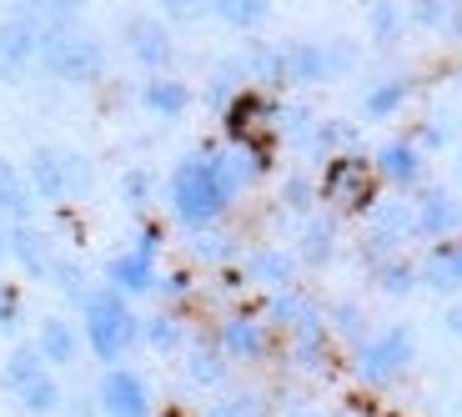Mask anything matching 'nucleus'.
<instances>
[{
  "label": "nucleus",
  "mask_w": 462,
  "mask_h": 417,
  "mask_svg": "<svg viewBox=\"0 0 462 417\" xmlns=\"http://www.w3.org/2000/svg\"><path fill=\"white\" fill-rule=\"evenodd\" d=\"M76 307H81V342L101 367L141 352V312L131 307V297H121L116 287L101 282V287H86Z\"/></svg>",
  "instance_id": "obj_1"
},
{
  "label": "nucleus",
  "mask_w": 462,
  "mask_h": 417,
  "mask_svg": "<svg viewBox=\"0 0 462 417\" xmlns=\"http://www.w3.org/2000/svg\"><path fill=\"white\" fill-rule=\"evenodd\" d=\"M35 70L60 86H96L111 70V51L96 31L81 21L66 25H41V51H35Z\"/></svg>",
  "instance_id": "obj_2"
},
{
  "label": "nucleus",
  "mask_w": 462,
  "mask_h": 417,
  "mask_svg": "<svg viewBox=\"0 0 462 417\" xmlns=\"http://www.w3.org/2000/svg\"><path fill=\"white\" fill-rule=\"evenodd\" d=\"M166 201H171V217L181 221L186 232H201V227H217L236 197H231L226 181L217 176V162L201 156V151H191L166 176Z\"/></svg>",
  "instance_id": "obj_3"
},
{
  "label": "nucleus",
  "mask_w": 462,
  "mask_h": 417,
  "mask_svg": "<svg viewBox=\"0 0 462 417\" xmlns=\"http://www.w3.org/2000/svg\"><path fill=\"white\" fill-rule=\"evenodd\" d=\"M417 362V332L407 322H393L382 332H367L352 348V372L362 387H393L407 377V367Z\"/></svg>",
  "instance_id": "obj_4"
},
{
  "label": "nucleus",
  "mask_w": 462,
  "mask_h": 417,
  "mask_svg": "<svg viewBox=\"0 0 462 417\" xmlns=\"http://www.w3.org/2000/svg\"><path fill=\"white\" fill-rule=\"evenodd\" d=\"M106 287H116L121 297H156V282H162V227H141L136 242L121 246V252L106 256V272H101Z\"/></svg>",
  "instance_id": "obj_5"
},
{
  "label": "nucleus",
  "mask_w": 462,
  "mask_h": 417,
  "mask_svg": "<svg viewBox=\"0 0 462 417\" xmlns=\"http://www.w3.org/2000/svg\"><path fill=\"white\" fill-rule=\"evenodd\" d=\"M317 197H322L327 207L346 211V217H367V211L377 207V171H372V156H357V151L327 156Z\"/></svg>",
  "instance_id": "obj_6"
},
{
  "label": "nucleus",
  "mask_w": 462,
  "mask_h": 417,
  "mask_svg": "<svg viewBox=\"0 0 462 417\" xmlns=\"http://www.w3.org/2000/svg\"><path fill=\"white\" fill-rule=\"evenodd\" d=\"M357 56H362L357 41H346V35H327V41H287V46H282L287 81H297V86H322V81H337V76H352Z\"/></svg>",
  "instance_id": "obj_7"
},
{
  "label": "nucleus",
  "mask_w": 462,
  "mask_h": 417,
  "mask_svg": "<svg viewBox=\"0 0 462 417\" xmlns=\"http://www.w3.org/2000/svg\"><path fill=\"white\" fill-rule=\"evenodd\" d=\"M217 116H221V131H226L231 146H272L277 141V101L262 86H242Z\"/></svg>",
  "instance_id": "obj_8"
},
{
  "label": "nucleus",
  "mask_w": 462,
  "mask_h": 417,
  "mask_svg": "<svg viewBox=\"0 0 462 417\" xmlns=\"http://www.w3.org/2000/svg\"><path fill=\"white\" fill-rule=\"evenodd\" d=\"M121 51L131 66H141L146 76L176 66V35L162 15H126L121 21Z\"/></svg>",
  "instance_id": "obj_9"
},
{
  "label": "nucleus",
  "mask_w": 462,
  "mask_h": 417,
  "mask_svg": "<svg viewBox=\"0 0 462 417\" xmlns=\"http://www.w3.org/2000/svg\"><path fill=\"white\" fill-rule=\"evenodd\" d=\"M96 403H101V417H156V397H151V383L126 362H111L96 383Z\"/></svg>",
  "instance_id": "obj_10"
},
{
  "label": "nucleus",
  "mask_w": 462,
  "mask_h": 417,
  "mask_svg": "<svg viewBox=\"0 0 462 417\" xmlns=\"http://www.w3.org/2000/svg\"><path fill=\"white\" fill-rule=\"evenodd\" d=\"M412 236H417L412 201L387 197V201H377V207L367 211V236H362V246H367L372 267H377V262H387V256H397L407 242H412Z\"/></svg>",
  "instance_id": "obj_11"
},
{
  "label": "nucleus",
  "mask_w": 462,
  "mask_h": 417,
  "mask_svg": "<svg viewBox=\"0 0 462 417\" xmlns=\"http://www.w3.org/2000/svg\"><path fill=\"white\" fill-rule=\"evenodd\" d=\"M11 262L25 272L31 282H51L60 267V252H56V236H51V227H41V221H11Z\"/></svg>",
  "instance_id": "obj_12"
},
{
  "label": "nucleus",
  "mask_w": 462,
  "mask_h": 417,
  "mask_svg": "<svg viewBox=\"0 0 462 417\" xmlns=\"http://www.w3.org/2000/svg\"><path fill=\"white\" fill-rule=\"evenodd\" d=\"M35 51H41V25L31 15H5L0 21V81L15 86L35 70Z\"/></svg>",
  "instance_id": "obj_13"
},
{
  "label": "nucleus",
  "mask_w": 462,
  "mask_h": 417,
  "mask_svg": "<svg viewBox=\"0 0 462 417\" xmlns=\"http://www.w3.org/2000/svg\"><path fill=\"white\" fill-rule=\"evenodd\" d=\"M217 348L231 362H266L272 357V322L256 312H226L217 327Z\"/></svg>",
  "instance_id": "obj_14"
},
{
  "label": "nucleus",
  "mask_w": 462,
  "mask_h": 417,
  "mask_svg": "<svg viewBox=\"0 0 462 417\" xmlns=\"http://www.w3.org/2000/svg\"><path fill=\"white\" fill-rule=\"evenodd\" d=\"M372 171H377V181L397 186V191H417L422 176H428V151L417 146L412 136H393V141H382L377 146Z\"/></svg>",
  "instance_id": "obj_15"
},
{
  "label": "nucleus",
  "mask_w": 462,
  "mask_h": 417,
  "mask_svg": "<svg viewBox=\"0 0 462 417\" xmlns=\"http://www.w3.org/2000/svg\"><path fill=\"white\" fill-rule=\"evenodd\" d=\"M25 181H31L41 207H66L70 201L66 146H31V156H25Z\"/></svg>",
  "instance_id": "obj_16"
},
{
  "label": "nucleus",
  "mask_w": 462,
  "mask_h": 417,
  "mask_svg": "<svg viewBox=\"0 0 462 417\" xmlns=\"http://www.w3.org/2000/svg\"><path fill=\"white\" fill-rule=\"evenodd\" d=\"M417 282L432 297H457L462 292V236L428 242V256L417 262Z\"/></svg>",
  "instance_id": "obj_17"
},
{
  "label": "nucleus",
  "mask_w": 462,
  "mask_h": 417,
  "mask_svg": "<svg viewBox=\"0 0 462 417\" xmlns=\"http://www.w3.org/2000/svg\"><path fill=\"white\" fill-rule=\"evenodd\" d=\"M191 106H197V86H186L181 76H171V70H156V76L141 81V111H146V116L181 121Z\"/></svg>",
  "instance_id": "obj_18"
},
{
  "label": "nucleus",
  "mask_w": 462,
  "mask_h": 417,
  "mask_svg": "<svg viewBox=\"0 0 462 417\" xmlns=\"http://www.w3.org/2000/svg\"><path fill=\"white\" fill-rule=\"evenodd\" d=\"M417 242H442V236H462V201L448 191H422L412 201Z\"/></svg>",
  "instance_id": "obj_19"
},
{
  "label": "nucleus",
  "mask_w": 462,
  "mask_h": 417,
  "mask_svg": "<svg viewBox=\"0 0 462 417\" xmlns=\"http://www.w3.org/2000/svg\"><path fill=\"white\" fill-rule=\"evenodd\" d=\"M31 342L41 348V357H46L56 372L60 367H76V362H81V352H86L81 327L70 322V317H41V327H35Z\"/></svg>",
  "instance_id": "obj_20"
},
{
  "label": "nucleus",
  "mask_w": 462,
  "mask_h": 417,
  "mask_svg": "<svg viewBox=\"0 0 462 417\" xmlns=\"http://www.w3.org/2000/svg\"><path fill=\"white\" fill-rule=\"evenodd\" d=\"M236 66H242L246 86H282L287 81V60H282V46L262 41V35H246L242 51H236Z\"/></svg>",
  "instance_id": "obj_21"
},
{
  "label": "nucleus",
  "mask_w": 462,
  "mask_h": 417,
  "mask_svg": "<svg viewBox=\"0 0 462 417\" xmlns=\"http://www.w3.org/2000/svg\"><path fill=\"white\" fill-rule=\"evenodd\" d=\"M242 272H246V282H262V287L282 292V287H297L301 262H297V252H282V246H256V252H246Z\"/></svg>",
  "instance_id": "obj_22"
},
{
  "label": "nucleus",
  "mask_w": 462,
  "mask_h": 417,
  "mask_svg": "<svg viewBox=\"0 0 462 417\" xmlns=\"http://www.w3.org/2000/svg\"><path fill=\"white\" fill-rule=\"evenodd\" d=\"M35 207L41 201H35L31 181H25V166L0 151V221H31Z\"/></svg>",
  "instance_id": "obj_23"
},
{
  "label": "nucleus",
  "mask_w": 462,
  "mask_h": 417,
  "mask_svg": "<svg viewBox=\"0 0 462 417\" xmlns=\"http://www.w3.org/2000/svg\"><path fill=\"white\" fill-rule=\"evenodd\" d=\"M297 262L301 267H327L337 252V217H322V211H307L301 221V236H297Z\"/></svg>",
  "instance_id": "obj_24"
},
{
  "label": "nucleus",
  "mask_w": 462,
  "mask_h": 417,
  "mask_svg": "<svg viewBox=\"0 0 462 417\" xmlns=\"http://www.w3.org/2000/svg\"><path fill=\"white\" fill-rule=\"evenodd\" d=\"M11 397H15V407H21L25 417H56L60 403H66V387H60L56 367H46V372H35L31 383L15 387Z\"/></svg>",
  "instance_id": "obj_25"
},
{
  "label": "nucleus",
  "mask_w": 462,
  "mask_h": 417,
  "mask_svg": "<svg viewBox=\"0 0 462 417\" xmlns=\"http://www.w3.org/2000/svg\"><path fill=\"white\" fill-rule=\"evenodd\" d=\"M141 348L156 352V357H176L186 348V322L176 307H162V312L141 317Z\"/></svg>",
  "instance_id": "obj_26"
},
{
  "label": "nucleus",
  "mask_w": 462,
  "mask_h": 417,
  "mask_svg": "<svg viewBox=\"0 0 462 417\" xmlns=\"http://www.w3.org/2000/svg\"><path fill=\"white\" fill-rule=\"evenodd\" d=\"M407 96H412V81L407 76H382L362 91V121H393L402 116Z\"/></svg>",
  "instance_id": "obj_27"
},
{
  "label": "nucleus",
  "mask_w": 462,
  "mask_h": 417,
  "mask_svg": "<svg viewBox=\"0 0 462 417\" xmlns=\"http://www.w3.org/2000/svg\"><path fill=\"white\" fill-rule=\"evenodd\" d=\"M181 372H186V383L191 387H221L226 383V372H231V357L217 348V342H197V348L186 352V362H181Z\"/></svg>",
  "instance_id": "obj_28"
},
{
  "label": "nucleus",
  "mask_w": 462,
  "mask_h": 417,
  "mask_svg": "<svg viewBox=\"0 0 462 417\" xmlns=\"http://www.w3.org/2000/svg\"><path fill=\"white\" fill-rule=\"evenodd\" d=\"M407 31V5L402 0H367V41L372 46H397Z\"/></svg>",
  "instance_id": "obj_29"
},
{
  "label": "nucleus",
  "mask_w": 462,
  "mask_h": 417,
  "mask_svg": "<svg viewBox=\"0 0 462 417\" xmlns=\"http://www.w3.org/2000/svg\"><path fill=\"white\" fill-rule=\"evenodd\" d=\"M217 21L226 25V31L252 35L272 21V0H217Z\"/></svg>",
  "instance_id": "obj_30"
},
{
  "label": "nucleus",
  "mask_w": 462,
  "mask_h": 417,
  "mask_svg": "<svg viewBox=\"0 0 462 417\" xmlns=\"http://www.w3.org/2000/svg\"><path fill=\"white\" fill-rule=\"evenodd\" d=\"M46 367H51V362L41 357V348H35V342H15L11 357L0 362V387H5V393H15L21 383H31L35 372H46Z\"/></svg>",
  "instance_id": "obj_31"
},
{
  "label": "nucleus",
  "mask_w": 462,
  "mask_h": 417,
  "mask_svg": "<svg viewBox=\"0 0 462 417\" xmlns=\"http://www.w3.org/2000/svg\"><path fill=\"white\" fill-rule=\"evenodd\" d=\"M307 317H317V301L307 297V292H297V287H282L277 297H272V307H266V322H272V327H282V332L301 327Z\"/></svg>",
  "instance_id": "obj_32"
},
{
  "label": "nucleus",
  "mask_w": 462,
  "mask_h": 417,
  "mask_svg": "<svg viewBox=\"0 0 462 417\" xmlns=\"http://www.w3.org/2000/svg\"><path fill=\"white\" fill-rule=\"evenodd\" d=\"M246 86V76H242V66H236V56L231 60H221L217 70L207 76V86H201V106H211V111H221V106L231 101V96Z\"/></svg>",
  "instance_id": "obj_33"
},
{
  "label": "nucleus",
  "mask_w": 462,
  "mask_h": 417,
  "mask_svg": "<svg viewBox=\"0 0 462 417\" xmlns=\"http://www.w3.org/2000/svg\"><path fill=\"white\" fill-rule=\"evenodd\" d=\"M91 0H15V11L31 15L35 25H66V21H81V11Z\"/></svg>",
  "instance_id": "obj_34"
},
{
  "label": "nucleus",
  "mask_w": 462,
  "mask_h": 417,
  "mask_svg": "<svg viewBox=\"0 0 462 417\" xmlns=\"http://www.w3.org/2000/svg\"><path fill=\"white\" fill-rule=\"evenodd\" d=\"M417 287H422V282H417V267L402 262V252L387 256V262H377V292L382 297H412Z\"/></svg>",
  "instance_id": "obj_35"
},
{
  "label": "nucleus",
  "mask_w": 462,
  "mask_h": 417,
  "mask_svg": "<svg viewBox=\"0 0 462 417\" xmlns=\"http://www.w3.org/2000/svg\"><path fill=\"white\" fill-rule=\"evenodd\" d=\"M121 207H131V211H146L151 201H156V176L146 171V166H126L121 171Z\"/></svg>",
  "instance_id": "obj_36"
},
{
  "label": "nucleus",
  "mask_w": 462,
  "mask_h": 417,
  "mask_svg": "<svg viewBox=\"0 0 462 417\" xmlns=\"http://www.w3.org/2000/svg\"><path fill=\"white\" fill-rule=\"evenodd\" d=\"M156 15L166 25H201L217 15V0H156Z\"/></svg>",
  "instance_id": "obj_37"
},
{
  "label": "nucleus",
  "mask_w": 462,
  "mask_h": 417,
  "mask_svg": "<svg viewBox=\"0 0 462 417\" xmlns=\"http://www.w3.org/2000/svg\"><path fill=\"white\" fill-rule=\"evenodd\" d=\"M407 25H422V31L442 35L452 25V0H407Z\"/></svg>",
  "instance_id": "obj_38"
},
{
  "label": "nucleus",
  "mask_w": 462,
  "mask_h": 417,
  "mask_svg": "<svg viewBox=\"0 0 462 417\" xmlns=\"http://www.w3.org/2000/svg\"><path fill=\"white\" fill-rule=\"evenodd\" d=\"M66 176H70V201H86L96 191V162L86 151L66 146Z\"/></svg>",
  "instance_id": "obj_39"
},
{
  "label": "nucleus",
  "mask_w": 462,
  "mask_h": 417,
  "mask_svg": "<svg viewBox=\"0 0 462 417\" xmlns=\"http://www.w3.org/2000/svg\"><path fill=\"white\" fill-rule=\"evenodd\" d=\"M191 256H201L207 267H217V262H231V256H236V242H226L221 232H211V227H201V232L191 236Z\"/></svg>",
  "instance_id": "obj_40"
},
{
  "label": "nucleus",
  "mask_w": 462,
  "mask_h": 417,
  "mask_svg": "<svg viewBox=\"0 0 462 417\" xmlns=\"http://www.w3.org/2000/svg\"><path fill=\"white\" fill-rule=\"evenodd\" d=\"M312 201H317V181L312 176H301V171H291V176H282V207L287 211H312Z\"/></svg>",
  "instance_id": "obj_41"
},
{
  "label": "nucleus",
  "mask_w": 462,
  "mask_h": 417,
  "mask_svg": "<svg viewBox=\"0 0 462 417\" xmlns=\"http://www.w3.org/2000/svg\"><path fill=\"white\" fill-rule=\"evenodd\" d=\"M332 332H342L352 348H357L362 337H367V322H362L357 301H337V307H332Z\"/></svg>",
  "instance_id": "obj_42"
},
{
  "label": "nucleus",
  "mask_w": 462,
  "mask_h": 417,
  "mask_svg": "<svg viewBox=\"0 0 462 417\" xmlns=\"http://www.w3.org/2000/svg\"><path fill=\"white\" fill-rule=\"evenodd\" d=\"M207 417H266V407H262V397L256 393H231L221 407H211Z\"/></svg>",
  "instance_id": "obj_43"
},
{
  "label": "nucleus",
  "mask_w": 462,
  "mask_h": 417,
  "mask_svg": "<svg viewBox=\"0 0 462 417\" xmlns=\"http://www.w3.org/2000/svg\"><path fill=\"white\" fill-rule=\"evenodd\" d=\"M412 141H417L422 151H438V146H448V141H452V131L442 126V121H422V126L412 131Z\"/></svg>",
  "instance_id": "obj_44"
},
{
  "label": "nucleus",
  "mask_w": 462,
  "mask_h": 417,
  "mask_svg": "<svg viewBox=\"0 0 462 417\" xmlns=\"http://www.w3.org/2000/svg\"><path fill=\"white\" fill-rule=\"evenodd\" d=\"M186 292H191V282H186L181 272H162V282H156V297H162L166 307H171V301H181Z\"/></svg>",
  "instance_id": "obj_45"
},
{
  "label": "nucleus",
  "mask_w": 462,
  "mask_h": 417,
  "mask_svg": "<svg viewBox=\"0 0 462 417\" xmlns=\"http://www.w3.org/2000/svg\"><path fill=\"white\" fill-rule=\"evenodd\" d=\"M15 322H21V301H15V292L0 282V337L15 332Z\"/></svg>",
  "instance_id": "obj_46"
},
{
  "label": "nucleus",
  "mask_w": 462,
  "mask_h": 417,
  "mask_svg": "<svg viewBox=\"0 0 462 417\" xmlns=\"http://www.w3.org/2000/svg\"><path fill=\"white\" fill-rule=\"evenodd\" d=\"M60 412H70V417H101V403H96V393H76V397L60 403Z\"/></svg>",
  "instance_id": "obj_47"
},
{
  "label": "nucleus",
  "mask_w": 462,
  "mask_h": 417,
  "mask_svg": "<svg viewBox=\"0 0 462 417\" xmlns=\"http://www.w3.org/2000/svg\"><path fill=\"white\" fill-rule=\"evenodd\" d=\"M442 327H448V337H457V342H462V301H452L448 312H442Z\"/></svg>",
  "instance_id": "obj_48"
},
{
  "label": "nucleus",
  "mask_w": 462,
  "mask_h": 417,
  "mask_svg": "<svg viewBox=\"0 0 462 417\" xmlns=\"http://www.w3.org/2000/svg\"><path fill=\"white\" fill-rule=\"evenodd\" d=\"M0 262H11V221H0Z\"/></svg>",
  "instance_id": "obj_49"
},
{
  "label": "nucleus",
  "mask_w": 462,
  "mask_h": 417,
  "mask_svg": "<svg viewBox=\"0 0 462 417\" xmlns=\"http://www.w3.org/2000/svg\"><path fill=\"white\" fill-rule=\"evenodd\" d=\"M448 35H452V41H462V11H452V25H448Z\"/></svg>",
  "instance_id": "obj_50"
},
{
  "label": "nucleus",
  "mask_w": 462,
  "mask_h": 417,
  "mask_svg": "<svg viewBox=\"0 0 462 417\" xmlns=\"http://www.w3.org/2000/svg\"><path fill=\"white\" fill-rule=\"evenodd\" d=\"M452 171H457V181H462V146H457V156H452Z\"/></svg>",
  "instance_id": "obj_51"
},
{
  "label": "nucleus",
  "mask_w": 462,
  "mask_h": 417,
  "mask_svg": "<svg viewBox=\"0 0 462 417\" xmlns=\"http://www.w3.org/2000/svg\"><path fill=\"white\" fill-rule=\"evenodd\" d=\"M452 11H462V0H452Z\"/></svg>",
  "instance_id": "obj_52"
},
{
  "label": "nucleus",
  "mask_w": 462,
  "mask_h": 417,
  "mask_svg": "<svg viewBox=\"0 0 462 417\" xmlns=\"http://www.w3.org/2000/svg\"><path fill=\"white\" fill-rule=\"evenodd\" d=\"M457 417H462V397H457Z\"/></svg>",
  "instance_id": "obj_53"
},
{
  "label": "nucleus",
  "mask_w": 462,
  "mask_h": 417,
  "mask_svg": "<svg viewBox=\"0 0 462 417\" xmlns=\"http://www.w3.org/2000/svg\"><path fill=\"white\" fill-rule=\"evenodd\" d=\"M393 417H397V412H393Z\"/></svg>",
  "instance_id": "obj_54"
}]
</instances>
